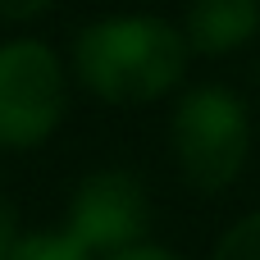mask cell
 <instances>
[{"label": "cell", "mask_w": 260, "mask_h": 260, "mask_svg": "<svg viewBox=\"0 0 260 260\" xmlns=\"http://www.w3.org/2000/svg\"><path fill=\"white\" fill-rule=\"evenodd\" d=\"M82 87L110 105H146L178 87L187 69V37L155 14H119L82 27L73 46Z\"/></svg>", "instance_id": "cell-1"}, {"label": "cell", "mask_w": 260, "mask_h": 260, "mask_svg": "<svg viewBox=\"0 0 260 260\" xmlns=\"http://www.w3.org/2000/svg\"><path fill=\"white\" fill-rule=\"evenodd\" d=\"M169 151L178 174L197 192H224L251 151V119L247 105L229 87H197L178 101L169 119Z\"/></svg>", "instance_id": "cell-2"}, {"label": "cell", "mask_w": 260, "mask_h": 260, "mask_svg": "<svg viewBox=\"0 0 260 260\" xmlns=\"http://www.w3.org/2000/svg\"><path fill=\"white\" fill-rule=\"evenodd\" d=\"M69 105L64 64L46 41H9L0 46V146L27 151L41 146Z\"/></svg>", "instance_id": "cell-3"}, {"label": "cell", "mask_w": 260, "mask_h": 260, "mask_svg": "<svg viewBox=\"0 0 260 260\" xmlns=\"http://www.w3.org/2000/svg\"><path fill=\"white\" fill-rule=\"evenodd\" d=\"M151 229V197L142 187L137 174L128 169H96L78 183L73 201H69V224L64 233L73 242H82L91 256L110 251H133L142 247Z\"/></svg>", "instance_id": "cell-4"}, {"label": "cell", "mask_w": 260, "mask_h": 260, "mask_svg": "<svg viewBox=\"0 0 260 260\" xmlns=\"http://www.w3.org/2000/svg\"><path fill=\"white\" fill-rule=\"evenodd\" d=\"M256 27H260L256 0H192L183 37L201 55H229L242 41H251Z\"/></svg>", "instance_id": "cell-5"}, {"label": "cell", "mask_w": 260, "mask_h": 260, "mask_svg": "<svg viewBox=\"0 0 260 260\" xmlns=\"http://www.w3.org/2000/svg\"><path fill=\"white\" fill-rule=\"evenodd\" d=\"M9 260H96V256L82 242H73L69 233H27V238H18Z\"/></svg>", "instance_id": "cell-6"}, {"label": "cell", "mask_w": 260, "mask_h": 260, "mask_svg": "<svg viewBox=\"0 0 260 260\" xmlns=\"http://www.w3.org/2000/svg\"><path fill=\"white\" fill-rule=\"evenodd\" d=\"M210 260H260V210L247 215V219H238L219 238V247H215Z\"/></svg>", "instance_id": "cell-7"}, {"label": "cell", "mask_w": 260, "mask_h": 260, "mask_svg": "<svg viewBox=\"0 0 260 260\" xmlns=\"http://www.w3.org/2000/svg\"><path fill=\"white\" fill-rule=\"evenodd\" d=\"M55 0H0V18H9V23H27V18H37V14H46Z\"/></svg>", "instance_id": "cell-8"}, {"label": "cell", "mask_w": 260, "mask_h": 260, "mask_svg": "<svg viewBox=\"0 0 260 260\" xmlns=\"http://www.w3.org/2000/svg\"><path fill=\"white\" fill-rule=\"evenodd\" d=\"M14 247H18V215H14V206L0 197V260H9Z\"/></svg>", "instance_id": "cell-9"}, {"label": "cell", "mask_w": 260, "mask_h": 260, "mask_svg": "<svg viewBox=\"0 0 260 260\" xmlns=\"http://www.w3.org/2000/svg\"><path fill=\"white\" fill-rule=\"evenodd\" d=\"M110 260H178V256H169L160 247H133V251H119V256H110Z\"/></svg>", "instance_id": "cell-10"}]
</instances>
